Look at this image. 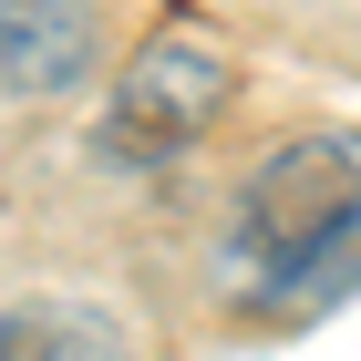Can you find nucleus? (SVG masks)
<instances>
[{"label":"nucleus","instance_id":"2","mask_svg":"<svg viewBox=\"0 0 361 361\" xmlns=\"http://www.w3.org/2000/svg\"><path fill=\"white\" fill-rule=\"evenodd\" d=\"M227 93H238V62H227L217 42L155 31V42L124 62L114 104H104V155H124V166H166V155H186V145L227 114Z\"/></svg>","mask_w":361,"mask_h":361},{"label":"nucleus","instance_id":"4","mask_svg":"<svg viewBox=\"0 0 361 361\" xmlns=\"http://www.w3.org/2000/svg\"><path fill=\"white\" fill-rule=\"evenodd\" d=\"M42 341H62V351H114V320H0V351H42Z\"/></svg>","mask_w":361,"mask_h":361},{"label":"nucleus","instance_id":"3","mask_svg":"<svg viewBox=\"0 0 361 361\" xmlns=\"http://www.w3.org/2000/svg\"><path fill=\"white\" fill-rule=\"evenodd\" d=\"M93 73V11L83 0H0V83L73 93Z\"/></svg>","mask_w":361,"mask_h":361},{"label":"nucleus","instance_id":"1","mask_svg":"<svg viewBox=\"0 0 361 361\" xmlns=\"http://www.w3.org/2000/svg\"><path fill=\"white\" fill-rule=\"evenodd\" d=\"M227 269L258 320H320L361 289V135H300L238 196Z\"/></svg>","mask_w":361,"mask_h":361}]
</instances>
